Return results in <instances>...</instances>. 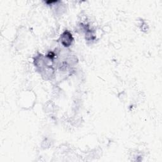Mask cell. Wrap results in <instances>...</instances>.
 <instances>
[{"label": "cell", "mask_w": 162, "mask_h": 162, "mask_svg": "<svg viewBox=\"0 0 162 162\" xmlns=\"http://www.w3.org/2000/svg\"><path fill=\"white\" fill-rule=\"evenodd\" d=\"M62 44L65 46H69L72 43V35L68 32H65L62 35Z\"/></svg>", "instance_id": "obj_1"}]
</instances>
